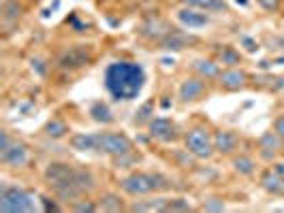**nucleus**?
I'll return each instance as SVG.
<instances>
[{"mask_svg": "<svg viewBox=\"0 0 284 213\" xmlns=\"http://www.w3.org/2000/svg\"><path fill=\"white\" fill-rule=\"evenodd\" d=\"M150 134L154 139L158 141H165V143H169V141L176 139V124H173L171 120L167 118H154L150 120Z\"/></svg>", "mask_w": 284, "mask_h": 213, "instance_id": "8", "label": "nucleus"}, {"mask_svg": "<svg viewBox=\"0 0 284 213\" xmlns=\"http://www.w3.org/2000/svg\"><path fill=\"white\" fill-rule=\"evenodd\" d=\"M254 160L252 158H248V156H240V158H235L233 160V169L240 173V175H252L254 173Z\"/></svg>", "mask_w": 284, "mask_h": 213, "instance_id": "21", "label": "nucleus"}, {"mask_svg": "<svg viewBox=\"0 0 284 213\" xmlns=\"http://www.w3.org/2000/svg\"><path fill=\"white\" fill-rule=\"evenodd\" d=\"M203 94H205V81L197 79V77L186 79L182 86H179V100L182 102H195L201 98Z\"/></svg>", "mask_w": 284, "mask_h": 213, "instance_id": "9", "label": "nucleus"}, {"mask_svg": "<svg viewBox=\"0 0 284 213\" xmlns=\"http://www.w3.org/2000/svg\"><path fill=\"white\" fill-rule=\"evenodd\" d=\"M0 160L6 164V166H24L28 162V152L22 143H11L6 150L0 152Z\"/></svg>", "mask_w": 284, "mask_h": 213, "instance_id": "10", "label": "nucleus"}, {"mask_svg": "<svg viewBox=\"0 0 284 213\" xmlns=\"http://www.w3.org/2000/svg\"><path fill=\"white\" fill-rule=\"evenodd\" d=\"M71 145L77 152H101L109 156H122V153L133 152L131 139L124 134L115 132H96V134H73Z\"/></svg>", "mask_w": 284, "mask_h": 213, "instance_id": "2", "label": "nucleus"}, {"mask_svg": "<svg viewBox=\"0 0 284 213\" xmlns=\"http://www.w3.org/2000/svg\"><path fill=\"white\" fill-rule=\"evenodd\" d=\"M167 211H190V205H188V201H184V198H176V201H169Z\"/></svg>", "mask_w": 284, "mask_h": 213, "instance_id": "27", "label": "nucleus"}, {"mask_svg": "<svg viewBox=\"0 0 284 213\" xmlns=\"http://www.w3.org/2000/svg\"><path fill=\"white\" fill-rule=\"evenodd\" d=\"M212 141H214V152L222 153V156H229L237 150V134L231 130H218Z\"/></svg>", "mask_w": 284, "mask_h": 213, "instance_id": "11", "label": "nucleus"}, {"mask_svg": "<svg viewBox=\"0 0 284 213\" xmlns=\"http://www.w3.org/2000/svg\"><path fill=\"white\" fill-rule=\"evenodd\" d=\"M259 145L263 150V156L272 158V153H276V152H278V147H280V134L278 132H265L259 139Z\"/></svg>", "mask_w": 284, "mask_h": 213, "instance_id": "16", "label": "nucleus"}, {"mask_svg": "<svg viewBox=\"0 0 284 213\" xmlns=\"http://www.w3.org/2000/svg\"><path fill=\"white\" fill-rule=\"evenodd\" d=\"M244 81H246V73L244 70H224V73H220V86L224 90H240L244 88Z\"/></svg>", "mask_w": 284, "mask_h": 213, "instance_id": "14", "label": "nucleus"}, {"mask_svg": "<svg viewBox=\"0 0 284 213\" xmlns=\"http://www.w3.org/2000/svg\"><path fill=\"white\" fill-rule=\"evenodd\" d=\"M67 132H69V126L64 124L62 120H49L47 126H45V134H47V137H51V139H60V137H64Z\"/></svg>", "mask_w": 284, "mask_h": 213, "instance_id": "20", "label": "nucleus"}, {"mask_svg": "<svg viewBox=\"0 0 284 213\" xmlns=\"http://www.w3.org/2000/svg\"><path fill=\"white\" fill-rule=\"evenodd\" d=\"M274 132H278L280 139H284V118H278L274 122Z\"/></svg>", "mask_w": 284, "mask_h": 213, "instance_id": "31", "label": "nucleus"}, {"mask_svg": "<svg viewBox=\"0 0 284 213\" xmlns=\"http://www.w3.org/2000/svg\"><path fill=\"white\" fill-rule=\"evenodd\" d=\"M90 115H92L94 122H101V124H111L113 122V115L109 111V107L103 105V102H94L92 109H90Z\"/></svg>", "mask_w": 284, "mask_h": 213, "instance_id": "18", "label": "nucleus"}, {"mask_svg": "<svg viewBox=\"0 0 284 213\" xmlns=\"http://www.w3.org/2000/svg\"><path fill=\"white\" fill-rule=\"evenodd\" d=\"M0 211L4 213H30L35 211V201L28 192L15 185H2L0 188Z\"/></svg>", "mask_w": 284, "mask_h": 213, "instance_id": "5", "label": "nucleus"}, {"mask_svg": "<svg viewBox=\"0 0 284 213\" xmlns=\"http://www.w3.org/2000/svg\"><path fill=\"white\" fill-rule=\"evenodd\" d=\"M190 6H197V9H208V11H224L227 4L222 0H186Z\"/></svg>", "mask_w": 284, "mask_h": 213, "instance_id": "23", "label": "nucleus"}, {"mask_svg": "<svg viewBox=\"0 0 284 213\" xmlns=\"http://www.w3.org/2000/svg\"><path fill=\"white\" fill-rule=\"evenodd\" d=\"M145 81V73L137 62H113L105 70V88L115 100L137 98Z\"/></svg>", "mask_w": 284, "mask_h": 213, "instance_id": "1", "label": "nucleus"}, {"mask_svg": "<svg viewBox=\"0 0 284 213\" xmlns=\"http://www.w3.org/2000/svg\"><path fill=\"white\" fill-rule=\"evenodd\" d=\"M184 143H186V152L192 153L195 158L208 160L212 153H214V141H212L210 132L203 130V128H192V130L186 134Z\"/></svg>", "mask_w": 284, "mask_h": 213, "instance_id": "6", "label": "nucleus"}, {"mask_svg": "<svg viewBox=\"0 0 284 213\" xmlns=\"http://www.w3.org/2000/svg\"><path fill=\"white\" fill-rule=\"evenodd\" d=\"M195 70H197V73L201 75V77H205V79L220 75V68H218V64L212 62V60H197V62H195Z\"/></svg>", "mask_w": 284, "mask_h": 213, "instance_id": "19", "label": "nucleus"}, {"mask_svg": "<svg viewBox=\"0 0 284 213\" xmlns=\"http://www.w3.org/2000/svg\"><path fill=\"white\" fill-rule=\"evenodd\" d=\"M88 62H90V49L83 47V45H77V47H71L69 51H64L58 64L64 70H73V68H81Z\"/></svg>", "mask_w": 284, "mask_h": 213, "instance_id": "7", "label": "nucleus"}, {"mask_svg": "<svg viewBox=\"0 0 284 213\" xmlns=\"http://www.w3.org/2000/svg\"><path fill=\"white\" fill-rule=\"evenodd\" d=\"M150 113H152V102H145V105L135 113V124H143L145 120H150Z\"/></svg>", "mask_w": 284, "mask_h": 213, "instance_id": "26", "label": "nucleus"}, {"mask_svg": "<svg viewBox=\"0 0 284 213\" xmlns=\"http://www.w3.org/2000/svg\"><path fill=\"white\" fill-rule=\"evenodd\" d=\"M122 192L128 196H145L152 192H163L171 188L169 177L160 175V173H133L120 182Z\"/></svg>", "mask_w": 284, "mask_h": 213, "instance_id": "4", "label": "nucleus"}, {"mask_svg": "<svg viewBox=\"0 0 284 213\" xmlns=\"http://www.w3.org/2000/svg\"><path fill=\"white\" fill-rule=\"evenodd\" d=\"M19 15H22V4H19L17 0H9V2L4 4V9H2V17H4V22L17 19Z\"/></svg>", "mask_w": 284, "mask_h": 213, "instance_id": "24", "label": "nucleus"}, {"mask_svg": "<svg viewBox=\"0 0 284 213\" xmlns=\"http://www.w3.org/2000/svg\"><path fill=\"white\" fill-rule=\"evenodd\" d=\"M265 11H276L280 6V0H256Z\"/></svg>", "mask_w": 284, "mask_h": 213, "instance_id": "30", "label": "nucleus"}, {"mask_svg": "<svg viewBox=\"0 0 284 213\" xmlns=\"http://www.w3.org/2000/svg\"><path fill=\"white\" fill-rule=\"evenodd\" d=\"M263 190H267L269 194H284V177L278 175L276 171H267L261 177Z\"/></svg>", "mask_w": 284, "mask_h": 213, "instance_id": "13", "label": "nucleus"}, {"mask_svg": "<svg viewBox=\"0 0 284 213\" xmlns=\"http://www.w3.org/2000/svg\"><path fill=\"white\" fill-rule=\"evenodd\" d=\"M141 36H145V38H165L167 34H169V28L160 22V19H150L147 24L141 26Z\"/></svg>", "mask_w": 284, "mask_h": 213, "instance_id": "15", "label": "nucleus"}, {"mask_svg": "<svg viewBox=\"0 0 284 213\" xmlns=\"http://www.w3.org/2000/svg\"><path fill=\"white\" fill-rule=\"evenodd\" d=\"M188 41H192L190 36H186L184 32H178V30H171L169 34L163 38V47L165 49H184Z\"/></svg>", "mask_w": 284, "mask_h": 213, "instance_id": "17", "label": "nucleus"}, {"mask_svg": "<svg viewBox=\"0 0 284 213\" xmlns=\"http://www.w3.org/2000/svg\"><path fill=\"white\" fill-rule=\"evenodd\" d=\"M73 209H75V211H90V213H92V211H96V205L90 203V201H86V203L75 201V203H73Z\"/></svg>", "mask_w": 284, "mask_h": 213, "instance_id": "28", "label": "nucleus"}, {"mask_svg": "<svg viewBox=\"0 0 284 213\" xmlns=\"http://www.w3.org/2000/svg\"><path fill=\"white\" fill-rule=\"evenodd\" d=\"M101 207L105 209V211H120V209H124V205H122V198L118 194H103L101 196Z\"/></svg>", "mask_w": 284, "mask_h": 213, "instance_id": "22", "label": "nucleus"}, {"mask_svg": "<svg viewBox=\"0 0 284 213\" xmlns=\"http://www.w3.org/2000/svg\"><path fill=\"white\" fill-rule=\"evenodd\" d=\"M205 211H222L224 209V203L222 201H218V198H212L210 203H205Z\"/></svg>", "mask_w": 284, "mask_h": 213, "instance_id": "29", "label": "nucleus"}, {"mask_svg": "<svg viewBox=\"0 0 284 213\" xmlns=\"http://www.w3.org/2000/svg\"><path fill=\"white\" fill-rule=\"evenodd\" d=\"M178 19L186 26V28H203V26L210 22L208 15L197 13L195 9H182V11L178 13Z\"/></svg>", "mask_w": 284, "mask_h": 213, "instance_id": "12", "label": "nucleus"}, {"mask_svg": "<svg viewBox=\"0 0 284 213\" xmlns=\"http://www.w3.org/2000/svg\"><path fill=\"white\" fill-rule=\"evenodd\" d=\"M276 173H278V175H282L284 177V164H276V169H274Z\"/></svg>", "mask_w": 284, "mask_h": 213, "instance_id": "34", "label": "nucleus"}, {"mask_svg": "<svg viewBox=\"0 0 284 213\" xmlns=\"http://www.w3.org/2000/svg\"><path fill=\"white\" fill-rule=\"evenodd\" d=\"M45 179H47L49 188L51 185H60V183H77L83 192L94 190L96 179L92 175V171L81 169V166H73V164H64V162H51L47 169H45Z\"/></svg>", "mask_w": 284, "mask_h": 213, "instance_id": "3", "label": "nucleus"}, {"mask_svg": "<svg viewBox=\"0 0 284 213\" xmlns=\"http://www.w3.org/2000/svg\"><path fill=\"white\" fill-rule=\"evenodd\" d=\"M51 198H43V207H45V211H58L60 207H58L56 203H49Z\"/></svg>", "mask_w": 284, "mask_h": 213, "instance_id": "32", "label": "nucleus"}, {"mask_svg": "<svg viewBox=\"0 0 284 213\" xmlns=\"http://www.w3.org/2000/svg\"><path fill=\"white\" fill-rule=\"evenodd\" d=\"M244 45H246V49H248V51H256V49H259V47H256V43L252 41V38H248V36L244 38Z\"/></svg>", "mask_w": 284, "mask_h": 213, "instance_id": "33", "label": "nucleus"}, {"mask_svg": "<svg viewBox=\"0 0 284 213\" xmlns=\"http://www.w3.org/2000/svg\"><path fill=\"white\" fill-rule=\"evenodd\" d=\"M240 54L233 49V47H222L220 49V62L227 64V66H235V64H240Z\"/></svg>", "mask_w": 284, "mask_h": 213, "instance_id": "25", "label": "nucleus"}]
</instances>
